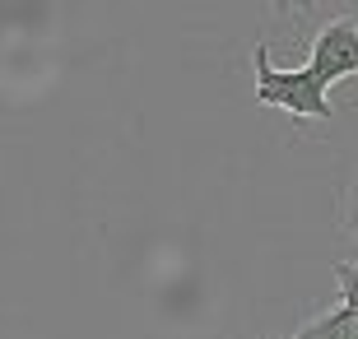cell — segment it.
I'll return each mask as SVG.
<instances>
[{
  "label": "cell",
  "mask_w": 358,
  "mask_h": 339,
  "mask_svg": "<svg viewBox=\"0 0 358 339\" xmlns=\"http://www.w3.org/2000/svg\"><path fill=\"white\" fill-rule=\"evenodd\" d=\"M252 75H256V103L261 107H275L293 121H335V107L326 98V84L307 66H270V47L256 42L252 52Z\"/></svg>",
  "instance_id": "obj_1"
},
{
  "label": "cell",
  "mask_w": 358,
  "mask_h": 339,
  "mask_svg": "<svg viewBox=\"0 0 358 339\" xmlns=\"http://www.w3.org/2000/svg\"><path fill=\"white\" fill-rule=\"evenodd\" d=\"M307 70L331 89V84H345V79L358 75V19L345 14V19H335L326 24L312 38V52H307Z\"/></svg>",
  "instance_id": "obj_2"
},
{
  "label": "cell",
  "mask_w": 358,
  "mask_h": 339,
  "mask_svg": "<svg viewBox=\"0 0 358 339\" xmlns=\"http://www.w3.org/2000/svg\"><path fill=\"white\" fill-rule=\"evenodd\" d=\"M335 284H340V307L331 316H358V261H340L335 265Z\"/></svg>",
  "instance_id": "obj_3"
},
{
  "label": "cell",
  "mask_w": 358,
  "mask_h": 339,
  "mask_svg": "<svg viewBox=\"0 0 358 339\" xmlns=\"http://www.w3.org/2000/svg\"><path fill=\"white\" fill-rule=\"evenodd\" d=\"M340 228L349 237H358V172H354V182L345 186V196H340Z\"/></svg>",
  "instance_id": "obj_4"
}]
</instances>
